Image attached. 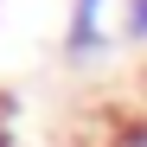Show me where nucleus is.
Returning <instances> with one entry per match:
<instances>
[{
	"label": "nucleus",
	"instance_id": "4",
	"mask_svg": "<svg viewBox=\"0 0 147 147\" xmlns=\"http://www.w3.org/2000/svg\"><path fill=\"white\" fill-rule=\"evenodd\" d=\"M0 147H13V134H7V115H0Z\"/></svg>",
	"mask_w": 147,
	"mask_h": 147
},
{
	"label": "nucleus",
	"instance_id": "2",
	"mask_svg": "<svg viewBox=\"0 0 147 147\" xmlns=\"http://www.w3.org/2000/svg\"><path fill=\"white\" fill-rule=\"evenodd\" d=\"M115 147H147V109L115 115Z\"/></svg>",
	"mask_w": 147,
	"mask_h": 147
},
{
	"label": "nucleus",
	"instance_id": "1",
	"mask_svg": "<svg viewBox=\"0 0 147 147\" xmlns=\"http://www.w3.org/2000/svg\"><path fill=\"white\" fill-rule=\"evenodd\" d=\"M102 45V0H70V32H64V51L83 58Z\"/></svg>",
	"mask_w": 147,
	"mask_h": 147
},
{
	"label": "nucleus",
	"instance_id": "3",
	"mask_svg": "<svg viewBox=\"0 0 147 147\" xmlns=\"http://www.w3.org/2000/svg\"><path fill=\"white\" fill-rule=\"evenodd\" d=\"M128 38H147V0H128Z\"/></svg>",
	"mask_w": 147,
	"mask_h": 147
}]
</instances>
